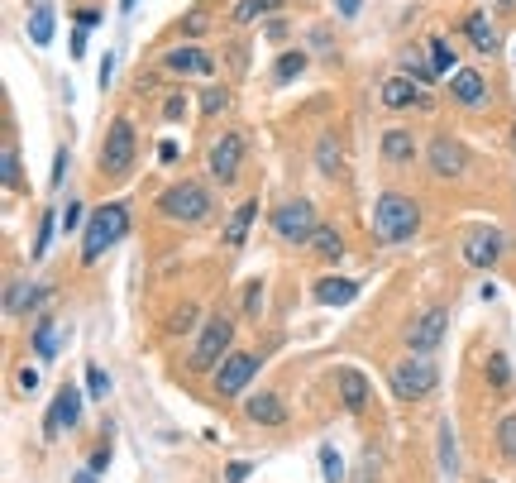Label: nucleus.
Wrapping results in <instances>:
<instances>
[{
  "label": "nucleus",
  "instance_id": "obj_46",
  "mask_svg": "<svg viewBox=\"0 0 516 483\" xmlns=\"http://www.w3.org/2000/svg\"><path fill=\"white\" fill-rule=\"evenodd\" d=\"M67 163H72V154H67V149H58V154H53V187H63Z\"/></svg>",
  "mask_w": 516,
  "mask_h": 483
},
{
  "label": "nucleus",
  "instance_id": "obj_50",
  "mask_svg": "<svg viewBox=\"0 0 516 483\" xmlns=\"http://www.w3.org/2000/svg\"><path fill=\"white\" fill-rule=\"evenodd\" d=\"M263 34H268L273 44H278V39H287V20H268V29H263Z\"/></svg>",
  "mask_w": 516,
  "mask_h": 483
},
{
  "label": "nucleus",
  "instance_id": "obj_36",
  "mask_svg": "<svg viewBox=\"0 0 516 483\" xmlns=\"http://www.w3.org/2000/svg\"><path fill=\"white\" fill-rule=\"evenodd\" d=\"M53 230H58V211H53V206H43V216H39V235H34V249H29L34 259H43V254L53 249Z\"/></svg>",
  "mask_w": 516,
  "mask_h": 483
},
{
  "label": "nucleus",
  "instance_id": "obj_28",
  "mask_svg": "<svg viewBox=\"0 0 516 483\" xmlns=\"http://www.w3.org/2000/svg\"><path fill=\"white\" fill-rule=\"evenodd\" d=\"M29 340H34V354H39L43 364H53L58 350H63V345H58V321H53V316H39V326H34Z\"/></svg>",
  "mask_w": 516,
  "mask_h": 483
},
{
  "label": "nucleus",
  "instance_id": "obj_1",
  "mask_svg": "<svg viewBox=\"0 0 516 483\" xmlns=\"http://www.w3.org/2000/svg\"><path fill=\"white\" fill-rule=\"evenodd\" d=\"M421 220H426V211L411 192H383L373 206V244H383V249L411 244L421 235Z\"/></svg>",
  "mask_w": 516,
  "mask_h": 483
},
{
  "label": "nucleus",
  "instance_id": "obj_19",
  "mask_svg": "<svg viewBox=\"0 0 516 483\" xmlns=\"http://www.w3.org/2000/svg\"><path fill=\"white\" fill-rule=\"evenodd\" d=\"M163 67H168V72H192V77H215V58L196 44L168 48V53H163Z\"/></svg>",
  "mask_w": 516,
  "mask_h": 483
},
{
  "label": "nucleus",
  "instance_id": "obj_48",
  "mask_svg": "<svg viewBox=\"0 0 516 483\" xmlns=\"http://www.w3.org/2000/svg\"><path fill=\"white\" fill-rule=\"evenodd\" d=\"M15 383H20V393H34V388H39V374H34V369H20Z\"/></svg>",
  "mask_w": 516,
  "mask_h": 483
},
{
  "label": "nucleus",
  "instance_id": "obj_30",
  "mask_svg": "<svg viewBox=\"0 0 516 483\" xmlns=\"http://www.w3.org/2000/svg\"><path fill=\"white\" fill-rule=\"evenodd\" d=\"M426 53H430V63H435V72H440V77H445V72H459V53H454V44L450 39H445V34H435V39H430L426 44Z\"/></svg>",
  "mask_w": 516,
  "mask_h": 483
},
{
  "label": "nucleus",
  "instance_id": "obj_32",
  "mask_svg": "<svg viewBox=\"0 0 516 483\" xmlns=\"http://www.w3.org/2000/svg\"><path fill=\"white\" fill-rule=\"evenodd\" d=\"M306 63H311V58H306L301 48H287V53L278 58V67H273V82H278V87H287V82H297L301 72H306Z\"/></svg>",
  "mask_w": 516,
  "mask_h": 483
},
{
  "label": "nucleus",
  "instance_id": "obj_23",
  "mask_svg": "<svg viewBox=\"0 0 516 483\" xmlns=\"http://www.w3.org/2000/svg\"><path fill=\"white\" fill-rule=\"evenodd\" d=\"M316 173L325 177V182H335V177H344V154H340V139L325 130L321 139H316Z\"/></svg>",
  "mask_w": 516,
  "mask_h": 483
},
{
  "label": "nucleus",
  "instance_id": "obj_31",
  "mask_svg": "<svg viewBox=\"0 0 516 483\" xmlns=\"http://www.w3.org/2000/svg\"><path fill=\"white\" fill-rule=\"evenodd\" d=\"M402 72H407V77H416L421 87H430V82L440 77V72H435V63H430V53H421V48H407V53H402Z\"/></svg>",
  "mask_w": 516,
  "mask_h": 483
},
{
  "label": "nucleus",
  "instance_id": "obj_40",
  "mask_svg": "<svg viewBox=\"0 0 516 483\" xmlns=\"http://www.w3.org/2000/svg\"><path fill=\"white\" fill-rule=\"evenodd\" d=\"M192 326H196V307H192V302H182V307L172 311L168 330H172V335H187V330H192Z\"/></svg>",
  "mask_w": 516,
  "mask_h": 483
},
{
  "label": "nucleus",
  "instance_id": "obj_38",
  "mask_svg": "<svg viewBox=\"0 0 516 483\" xmlns=\"http://www.w3.org/2000/svg\"><path fill=\"white\" fill-rule=\"evenodd\" d=\"M239 307H244V316H249V321H258V316H263V278H249V283H244Z\"/></svg>",
  "mask_w": 516,
  "mask_h": 483
},
{
  "label": "nucleus",
  "instance_id": "obj_4",
  "mask_svg": "<svg viewBox=\"0 0 516 483\" xmlns=\"http://www.w3.org/2000/svg\"><path fill=\"white\" fill-rule=\"evenodd\" d=\"M129 201H106V206H96L91 211V220H86V230H82V264H101L115 244L129 235Z\"/></svg>",
  "mask_w": 516,
  "mask_h": 483
},
{
  "label": "nucleus",
  "instance_id": "obj_9",
  "mask_svg": "<svg viewBox=\"0 0 516 483\" xmlns=\"http://www.w3.org/2000/svg\"><path fill=\"white\" fill-rule=\"evenodd\" d=\"M268 225H273L278 244H311V235L321 230V225H316V206L306 197H287L282 206H273Z\"/></svg>",
  "mask_w": 516,
  "mask_h": 483
},
{
  "label": "nucleus",
  "instance_id": "obj_12",
  "mask_svg": "<svg viewBox=\"0 0 516 483\" xmlns=\"http://www.w3.org/2000/svg\"><path fill=\"white\" fill-rule=\"evenodd\" d=\"M445 330H450V307H426L407 326L411 354H435L440 345H445Z\"/></svg>",
  "mask_w": 516,
  "mask_h": 483
},
{
  "label": "nucleus",
  "instance_id": "obj_13",
  "mask_svg": "<svg viewBox=\"0 0 516 483\" xmlns=\"http://www.w3.org/2000/svg\"><path fill=\"white\" fill-rule=\"evenodd\" d=\"M445 91H450V101L459 110H488V101H493V87H488L483 67H459Z\"/></svg>",
  "mask_w": 516,
  "mask_h": 483
},
{
  "label": "nucleus",
  "instance_id": "obj_6",
  "mask_svg": "<svg viewBox=\"0 0 516 483\" xmlns=\"http://www.w3.org/2000/svg\"><path fill=\"white\" fill-rule=\"evenodd\" d=\"M387 388L397 402H421L440 388V364L430 359V354H411V359H397L392 369H387Z\"/></svg>",
  "mask_w": 516,
  "mask_h": 483
},
{
  "label": "nucleus",
  "instance_id": "obj_8",
  "mask_svg": "<svg viewBox=\"0 0 516 483\" xmlns=\"http://www.w3.org/2000/svg\"><path fill=\"white\" fill-rule=\"evenodd\" d=\"M244 158H249V139H244V130L220 134V139L211 144V154H206V173H211L215 187H235L239 173H244Z\"/></svg>",
  "mask_w": 516,
  "mask_h": 483
},
{
  "label": "nucleus",
  "instance_id": "obj_33",
  "mask_svg": "<svg viewBox=\"0 0 516 483\" xmlns=\"http://www.w3.org/2000/svg\"><path fill=\"white\" fill-rule=\"evenodd\" d=\"M29 39L39 48L53 44V10H48V5H34V10H29Z\"/></svg>",
  "mask_w": 516,
  "mask_h": 483
},
{
  "label": "nucleus",
  "instance_id": "obj_27",
  "mask_svg": "<svg viewBox=\"0 0 516 483\" xmlns=\"http://www.w3.org/2000/svg\"><path fill=\"white\" fill-rule=\"evenodd\" d=\"M282 0H239L235 10H230V24L235 29H249V24H258L263 15H278Z\"/></svg>",
  "mask_w": 516,
  "mask_h": 483
},
{
  "label": "nucleus",
  "instance_id": "obj_20",
  "mask_svg": "<svg viewBox=\"0 0 516 483\" xmlns=\"http://www.w3.org/2000/svg\"><path fill=\"white\" fill-rule=\"evenodd\" d=\"M311 297H316L321 307H349V302L359 297V283H354V278H344V273H325L321 283L311 287Z\"/></svg>",
  "mask_w": 516,
  "mask_h": 483
},
{
  "label": "nucleus",
  "instance_id": "obj_34",
  "mask_svg": "<svg viewBox=\"0 0 516 483\" xmlns=\"http://www.w3.org/2000/svg\"><path fill=\"white\" fill-rule=\"evenodd\" d=\"M497 455H502V464H516V412L497 421Z\"/></svg>",
  "mask_w": 516,
  "mask_h": 483
},
{
  "label": "nucleus",
  "instance_id": "obj_57",
  "mask_svg": "<svg viewBox=\"0 0 516 483\" xmlns=\"http://www.w3.org/2000/svg\"><path fill=\"white\" fill-rule=\"evenodd\" d=\"M473 483H497V479H473Z\"/></svg>",
  "mask_w": 516,
  "mask_h": 483
},
{
  "label": "nucleus",
  "instance_id": "obj_21",
  "mask_svg": "<svg viewBox=\"0 0 516 483\" xmlns=\"http://www.w3.org/2000/svg\"><path fill=\"white\" fill-rule=\"evenodd\" d=\"M244 417L254 426H287V402L278 393H254L244 402Z\"/></svg>",
  "mask_w": 516,
  "mask_h": 483
},
{
  "label": "nucleus",
  "instance_id": "obj_16",
  "mask_svg": "<svg viewBox=\"0 0 516 483\" xmlns=\"http://www.w3.org/2000/svg\"><path fill=\"white\" fill-rule=\"evenodd\" d=\"M335 388H340V407L349 412V417H359V412H368V397H373V383H368V374H359V369H335Z\"/></svg>",
  "mask_w": 516,
  "mask_h": 483
},
{
  "label": "nucleus",
  "instance_id": "obj_39",
  "mask_svg": "<svg viewBox=\"0 0 516 483\" xmlns=\"http://www.w3.org/2000/svg\"><path fill=\"white\" fill-rule=\"evenodd\" d=\"M230 110V87H206L201 91V115H225Z\"/></svg>",
  "mask_w": 516,
  "mask_h": 483
},
{
  "label": "nucleus",
  "instance_id": "obj_15",
  "mask_svg": "<svg viewBox=\"0 0 516 483\" xmlns=\"http://www.w3.org/2000/svg\"><path fill=\"white\" fill-rule=\"evenodd\" d=\"M416 154H421L416 130H407V125H387L383 139H378V158H383V168H411Z\"/></svg>",
  "mask_w": 516,
  "mask_h": 483
},
{
  "label": "nucleus",
  "instance_id": "obj_58",
  "mask_svg": "<svg viewBox=\"0 0 516 483\" xmlns=\"http://www.w3.org/2000/svg\"><path fill=\"white\" fill-rule=\"evenodd\" d=\"M34 5H48V0H34Z\"/></svg>",
  "mask_w": 516,
  "mask_h": 483
},
{
  "label": "nucleus",
  "instance_id": "obj_10",
  "mask_svg": "<svg viewBox=\"0 0 516 483\" xmlns=\"http://www.w3.org/2000/svg\"><path fill=\"white\" fill-rule=\"evenodd\" d=\"M263 359H268L263 350H230V359L215 369V388H211L215 402H235V397L254 383V374L263 369Z\"/></svg>",
  "mask_w": 516,
  "mask_h": 483
},
{
  "label": "nucleus",
  "instance_id": "obj_11",
  "mask_svg": "<svg viewBox=\"0 0 516 483\" xmlns=\"http://www.w3.org/2000/svg\"><path fill=\"white\" fill-rule=\"evenodd\" d=\"M507 254V235L497 225H473L464 230V264L469 268H497V259Z\"/></svg>",
  "mask_w": 516,
  "mask_h": 483
},
{
  "label": "nucleus",
  "instance_id": "obj_3",
  "mask_svg": "<svg viewBox=\"0 0 516 483\" xmlns=\"http://www.w3.org/2000/svg\"><path fill=\"white\" fill-rule=\"evenodd\" d=\"M235 350V316L230 311H211L201 326H196V340L187 350V369L192 374H215Z\"/></svg>",
  "mask_w": 516,
  "mask_h": 483
},
{
  "label": "nucleus",
  "instance_id": "obj_5",
  "mask_svg": "<svg viewBox=\"0 0 516 483\" xmlns=\"http://www.w3.org/2000/svg\"><path fill=\"white\" fill-rule=\"evenodd\" d=\"M215 211V197L206 182H196V177H182V182H172L168 192L158 197V216L172 220V225H206Z\"/></svg>",
  "mask_w": 516,
  "mask_h": 483
},
{
  "label": "nucleus",
  "instance_id": "obj_14",
  "mask_svg": "<svg viewBox=\"0 0 516 483\" xmlns=\"http://www.w3.org/2000/svg\"><path fill=\"white\" fill-rule=\"evenodd\" d=\"M77 421H82V388L63 383V388L53 393V407H48V417H43V440H58L63 431H72Z\"/></svg>",
  "mask_w": 516,
  "mask_h": 483
},
{
  "label": "nucleus",
  "instance_id": "obj_53",
  "mask_svg": "<svg viewBox=\"0 0 516 483\" xmlns=\"http://www.w3.org/2000/svg\"><path fill=\"white\" fill-rule=\"evenodd\" d=\"M110 67H115V58H101V77H96V82H101V91L110 87Z\"/></svg>",
  "mask_w": 516,
  "mask_h": 483
},
{
  "label": "nucleus",
  "instance_id": "obj_59",
  "mask_svg": "<svg viewBox=\"0 0 516 483\" xmlns=\"http://www.w3.org/2000/svg\"><path fill=\"white\" fill-rule=\"evenodd\" d=\"M512 63H516V53H512Z\"/></svg>",
  "mask_w": 516,
  "mask_h": 483
},
{
  "label": "nucleus",
  "instance_id": "obj_41",
  "mask_svg": "<svg viewBox=\"0 0 516 483\" xmlns=\"http://www.w3.org/2000/svg\"><path fill=\"white\" fill-rule=\"evenodd\" d=\"M378 464H383L378 460V450H364V460H359V469H354V474H359L354 483H373L378 479Z\"/></svg>",
  "mask_w": 516,
  "mask_h": 483
},
{
  "label": "nucleus",
  "instance_id": "obj_54",
  "mask_svg": "<svg viewBox=\"0 0 516 483\" xmlns=\"http://www.w3.org/2000/svg\"><path fill=\"white\" fill-rule=\"evenodd\" d=\"M72 483H96V469H77V474H72Z\"/></svg>",
  "mask_w": 516,
  "mask_h": 483
},
{
  "label": "nucleus",
  "instance_id": "obj_51",
  "mask_svg": "<svg viewBox=\"0 0 516 483\" xmlns=\"http://www.w3.org/2000/svg\"><path fill=\"white\" fill-rule=\"evenodd\" d=\"M335 10H340L344 20H354V15H359V0H335Z\"/></svg>",
  "mask_w": 516,
  "mask_h": 483
},
{
  "label": "nucleus",
  "instance_id": "obj_22",
  "mask_svg": "<svg viewBox=\"0 0 516 483\" xmlns=\"http://www.w3.org/2000/svg\"><path fill=\"white\" fill-rule=\"evenodd\" d=\"M254 220H258V197H244L235 206V216L225 220V249H244L249 230H254Z\"/></svg>",
  "mask_w": 516,
  "mask_h": 483
},
{
  "label": "nucleus",
  "instance_id": "obj_18",
  "mask_svg": "<svg viewBox=\"0 0 516 483\" xmlns=\"http://www.w3.org/2000/svg\"><path fill=\"white\" fill-rule=\"evenodd\" d=\"M464 39H469L473 53H483V58L502 53V34H497V24L488 20V10H469V15H464Z\"/></svg>",
  "mask_w": 516,
  "mask_h": 483
},
{
  "label": "nucleus",
  "instance_id": "obj_25",
  "mask_svg": "<svg viewBox=\"0 0 516 483\" xmlns=\"http://www.w3.org/2000/svg\"><path fill=\"white\" fill-rule=\"evenodd\" d=\"M306 249H311L321 264H340V259H344V235L335 230V225H321V230L311 235V244H306Z\"/></svg>",
  "mask_w": 516,
  "mask_h": 483
},
{
  "label": "nucleus",
  "instance_id": "obj_44",
  "mask_svg": "<svg viewBox=\"0 0 516 483\" xmlns=\"http://www.w3.org/2000/svg\"><path fill=\"white\" fill-rule=\"evenodd\" d=\"M72 20H77V29H96V24H101V10H96V5H77Z\"/></svg>",
  "mask_w": 516,
  "mask_h": 483
},
{
  "label": "nucleus",
  "instance_id": "obj_26",
  "mask_svg": "<svg viewBox=\"0 0 516 483\" xmlns=\"http://www.w3.org/2000/svg\"><path fill=\"white\" fill-rule=\"evenodd\" d=\"M0 177H5V192H10V197H20V192H29V182H24V168H20V149H15V139H5V154H0Z\"/></svg>",
  "mask_w": 516,
  "mask_h": 483
},
{
  "label": "nucleus",
  "instance_id": "obj_56",
  "mask_svg": "<svg viewBox=\"0 0 516 483\" xmlns=\"http://www.w3.org/2000/svg\"><path fill=\"white\" fill-rule=\"evenodd\" d=\"M512 149H516V125H512Z\"/></svg>",
  "mask_w": 516,
  "mask_h": 483
},
{
  "label": "nucleus",
  "instance_id": "obj_29",
  "mask_svg": "<svg viewBox=\"0 0 516 483\" xmlns=\"http://www.w3.org/2000/svg\"><path fill=\"white\" fill-rule=\"evenodd\" d=\"M483 378H488L493 393H507V388H512V359H507L502 350H493L488 359H483Z\"/></svg>",
  "mask_w": 516,
  "mask_h": 483
},
{
  "label": "nucleus",
  "instance_id": "obj_24",
  "mask_svg": "<svg viewBox=\"0 0 516 483\" xmlns=\"http://www.w3.org/2000/svg\"><path fill=\"white\" fill-rule=\"evenodd\" d=\"M435 460H440V474H445V479H459V445H454L450 421L435 426Z\"/></svg>",
  "mask_w": 516,
  "mask_h": 483
},
{
  "label": "nucleus",
  "instance_id": "obj_2",
  "mask_svg": "<svg viewBox=\"0 0 516 483\" xmlns=\"http://www.w3.org/2000/svg\"><path fill=\"white\" fill-rule=\"evenodd\" d=\"M134 168H139V130L129 115H115L106 139H101V154H96V182L120 187L134 177Z\"/></svg>",
  "mask_w": 516,
  "mask_h": 483
},
{
  "label": "nucleus",
  "instance_id": "obj_35",
  "mask_svg": "<svg viewBox=\"0 0 516 483\" xmlns=\"http://www.w3.org/2000/svg\"><path fill=\"white\" fill-rule=\"evenodd\" d=\"M316 460H321V479L325 483H344V479H349V474H344V455L335 450V445H321V450H316Z\"/></svg>",
  "mask_w": 516,
  "mask_h": 483
},
{
  "label": "nucleus",
  "instance_id": "obj_47",
  "mask_svg": "<svg viewBox=\"0 0 516 483\" xmlns=\"http://www.w3.org/2000/svg\"><path fill=\"white\" fill-rule=\"evenodd\" d=\"M106 464H110V445H101V450L91 455V464H86V469H96V474H106Z\"/></svg>",
  "mask_w": 516,
  "mask_h": 483
},
{
  "label": "nucleus",
  "instance_id": "obj_45",
  "mask_svg": "<svg viewBox=\"0 0 516 483\" xmlns=\"http://www.w3.org/2000/svg\"><path fill=\"white\" fill-rule=\"evenodd\" d=\"M249 474H254V464H249V460H235L230 469H225V483H244Z\"/></svg>",
  "mask_w": 516,
  "mask_h": 483
},
{
  "label": "nucleus",
  "instance_id": "obj_42",
  "mask_svg": "<svg viewBox=\"0 0 516 483\" xmlns=\"http://www.w3.org/2000/svg\"><path fill=\"white\" fill-rule=\"evenodd\" d=\"M182 115H187V91H172L163 101V120H182Z\"/></svg>",
  "mask_w": 516,
  "mask_h": 483
},
{
  "label": "nucleus",
  "instance_id": "obj_17",
  "mask_svg": "<svg viewBox=\"0 0 516 483\" xmlns=\"http://www.w3.org/2000/svg\"><path fill=\"white\" fill-rule=\"evenodd\" d=\"M387 110H416V106H426L430 96L426 87L416 82V77H407V72H397V77H387L383 82V96H378Z\"/></svg>",
  "mask_w": 516,
  "mask_h": 483
},
{
  "label": "nucleus",
  "instance_id": "obj_43",
  "mask_svg": "<svg viewBox=\"0 0 516 483\" xmlns=\"http://www.w3.org/2000/svg\"><path fill=\"white\" fill-rule=\"evenodd\" d=\"M86 220H91L86 216V206L82 201H72V206H67V216H63V230H86Z\"/></svg>",
  "mask_w": 516,
  "mask_h": 483
},
{
  "label": "nucleus",
  "instance_id": "obj_55",
  "mask_svg": "<svg viewBox=\"0 0 516 483\" xmlns=\"http://www.w3.org/2000/svg\"><path fill=\"white\" fill-rule=\"evenodd\" d=\"M134 5H139V0H120V15H134Z\"/></svg>",
  "mask_w": 516,
  "mask_h": 483
},
{
  "label": "nucleus",
  "instance_id": "obj_52",
  "mask_svg": "<svg viewBox=\"0 0 516 483\" xmlns=\"http://www.w3.org/2000/svg\"><path fill=\"white\" fill-rule=\"evenodd\" d=\"M72 58H86V29H77V34H72Z\"/></svg>",
  "mask_w": 516,
  "mask_h": 483
},
{
  "label": "nucleus",
  "instance_id": "obj_49",
  "mask_svg": "<svg viewBox=\"0 0 516 483\" xmlns=\"http://www.w3.org/2000/svg\"><path fill=\"white\" fill-rule=\"evenodd\" d=\"M172 158H182V149H177L172 139H163V144H158V163H172Z\"/></svg>",
  "mask_w": 516,
  "mask_h": 483
},
{
  "label": "nucleus",
  "instance_id": "obj_7",
  "mask_svg": "<svg viewBox=\"0 0 516 483\" xmlns=\"http://www.w3.org/2000/svg\"><path fill=\"white\" fill-rule=\"evenodd\" d=\"M473 168V154L464 149V139L459 134H430L426 144V173L435 177V182H459V177Z\"/></svg>",
  "mask_w": 516,
  "mask_h": 483
},
{
  "label": "nucleus",
  "instance_id": "obj_37",
  "mask_svg": "<svg viewBox=\"0 0 516 483\" xmlns=\"http://www.w3.org/2000/svg\"><path fill=\"white\" fill-rule=\"evenodd\" d=\"M86 397H91V402H106L110 397V374L101 364H86Z\"/></svg>",
  "mask_w": 516,
  "mask_h": 483
}]
</instances>
